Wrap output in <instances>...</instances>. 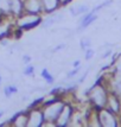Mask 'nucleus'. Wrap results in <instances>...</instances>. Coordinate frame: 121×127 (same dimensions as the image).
Returning a JSON list of instances; mask_svg holds the SVG:
<instances>
[{
	"label": "nucleus",
	"instance_id": "nucleus-1",
	"mask_svg": "<svg viewBox=\"0 0 121 127\" xmlns=\"http://www.w3.org/2000/svg\"><path fill=\"white\" fill-rule=\"evenodd\" d=\"M64 103L60 100H52L50 102L45 103V109L43 112L44 121L46 122H56L57 118L60 115V111L63 108Z\"/></svg>",
	"mask_w": 121,
	"mask_h": 127
},
{
	"label": "nucleus",
	"instance_id": "nucleus-2",
	"mask_svg": "<svg viewBox=\"0 0 121 127\" xmlns=\"http://www.w3.org/2000/svg\"><path fill=\"white\" fill-rule=\"evenodd\" d=\"M89 97L91 100V102L96 108H103L107 105V100H108V95L106 93L105 88L100 84H96L95 87L90 89L89 92Z\"/></svg>",
	"mask_w": 121,
	"mask_h": 127
},
{
	"label": "nucleus",
	"instance_id": "nucleus-3",
	"mask_svg": "<svg viewBox=\"0 0 121 127\" xmlns=\"http://www.w3.org/2000/svg\"><path fill=\"white\" fill-rule=\"evenodd\" d=\"M99 124L102 125V126L106 127H115L118 126V121H116L115 116H114V113L109 109H106L105 107L101 108L99 112Z\"/></svg>",
	"mask_w": 121,
	"mask_h": 127
},
{
	"label": "nucleus",
	"instance_id": "nucleus-4",
	"mask_svg": "<svg viewBox=\"0 0 121 127\" xmlns=\"http://www.w3.org/2000/svg\"><path fill=\"white\" fill-rule=\"evenodd\" d=\"M71 115H72L71 106L64 105L60 113V115H58V118H57V120H56L57 126H66L69 120H70V118H71Z\"/></svg>",
	"mask_w": 121,
	"mask_h": 127
},
{
	"label": "nucleus",
	"instance_id": "nucleus-5",
	"mask_svg": "<svg viewBox=\"0 0 121 127\" xmlns=\"http://www.w3.org/2000/svg\"><path fill=\"white\" fill-rule=\"evenodd\" d=\"M39 22H40V18H39L37 14H34V13H28L26 16H24L22 19H20L19 25H20L22 28L30 29V28L36 26V25H38Z\"/></svg>",
	"mask_w": 121,
	"mask_h": 127
},
{
	"label": "nucleus",
	"instance_id": "nucleus-6",
	"mask_svg": "<svg viewBox=\"0 0 121 127\" xmlns=\"http://www.w3.org/2000/svg\"><path fill=\"white\" fill-rule=\"evenodd\" d=\"M63 19H64V14L62 12H52V13H50L49 17H46L44 20L40 23V25H42V28L48 29L50 26H52L55 23L62 22Z\"/></svg>",
	"mask_w": 121,
	"mask_h": 127
},
{
	"label": "nucleus",
	"instance_id": "nucleus-7",
	"mask_svg": "<svg viewBox=\"0 0 121 127\" xmlns=\"http://www.w3.org/2000/svg\"><path fill=\"white\" fill-rule=\"evenodd\" d=\"M24 7L28 13H34V14H38L43 10L42 0H25Z\"/></svg>",
	"mask_w": 121,
	"mask_h": 127
},
{
	"label": "nucleus",
	"instance_id": "nucleus-8",
	"mask_svg": "<svg viewBox=\"0 0 121 127\" xmlns=\"http://www.w3.org/2000/svg\"><path fill=\"white\" fill-rule=\"evenodd\" d=\"M44 122V116L40 111H33L28 118V126H42Z\"/></svg>",
	"mask_w": 121,
	"mask_h": 127
},
{
	"label": "nucleus",
	"instance_id": "nucleus-9",
	"mask_svg": "<svg viewBox=\"0 0 121 127\" xmlns=\"http://www.w3.org/2000/svg\"><path fill=\"white\" fill-rule=\"evenodd\" d=\"M69 12H70V14L74 17L82 16V14H86L87 12H89V6L86 5V4H80V5L71 6V7L69 8Z\"/></svg>",
	"mask_w": 121,
	"mask_h": 127
},
{
	"label": "nucleus",
	"instance_id": "nucleus-10",
	"mask_svg": "<svg viewBox=\"0 0 121 127\" xmlns=\"http://www.w3.org/2000/svg\"><path fill=\"white\" fill-rule=\"evenodd\" d=\"M42 5H43V10L45 12L52 13L58 8V6L60 4L58 0H42Z\"/></svg>",
	"mask_w": 121,
	"mask_h": 127
},
{
	"label": "nucleus",
	"instance_id": "nucleus-11",
	"mask_svg": "<svg viewBox=\"0 0 121 127\" xmlns=\"http://www.w3.org/2000/svg\"><path fill=\"white\" fill-rule=\"evenodd\" d=\"M107 103H108V109L112 111L113 113H118L120 111V97H118L115 95L113 96H108L107 100Z\"/></svg>",
	"mask_w": 121,
	"mask_h": 127
},
{
	"label": "nucleus",
	"instance_id": "nucleus-12",
	"mask_svg": "<svg viewBox=\"0 0 121 127\" xmlns=\"http://www.w3.org/2000/svg\"><path fill=\"white\" fill-rule=\"evenodd\" d=\"M23 8V4L20 0H10V10L13 13H20Z\"/></svg>",
	"mask_w": 121,
	"mask_h": 127
},
{
	"label": "nucleus",
	"instance_id": "nucleus-13",
	"mask_svg": "<svg viewBox=\"0 0 121 127\" xmlns=\"http://www.w3.org/2000/svg\"><path fill=\"white\" fill-rule=\"evenodd\" d=\"M42 76L44 77V80L46 81V82L49 83V84H51V83H54V81H55V78H54V76L51 75L49 72V70L46 69V68H44L43 70H42Z\"/></svg>",
	"mask_w": 121,
	"mask_h": 127
},
{
	"label": "nucleus",
	"instance_id": "nucleus-14",
	"mask_svg": "<svg viewBox=\"0 0 121 127\" xmlns=\"http://www.w3.org/2000/svg\"><path fill=\"white\" fill-rule=\"evenodd\" d=\"M80 45H81V49H82L83 51H86L88 48L91 46V40H90L89 37H83V38H81Z\"/></svg>",
	"mask_w": 121,
	"mask_h": 127
},
{
	"label": "nucleus",
	"instance_id": "nucleus-15",
	"mask_svg": "<svg viewBox=\"0 0 121 127\" xmlns=\"http://www.w3.org/2000/svg\"><path fill=\"white\" fill-rule=\"evenodd\" d=\"M17 92H18V89H17L16 86H8V87H6V88L4 89V93H5V95L7 97H10L12 94H14Z\"/></svg>",
	"mask_w": 121,
	"mask_h": 127
},
{
	"label": "nucleus",
	"instance_id": "nucleus-16",
	"mask_svg": "<svg viewBox=\"0 0 121 127\" xmlns=\"http://www.w3.org/2000/svg\"><path fill=\"white\" fill-rule=\"evenodd\" d=\"M80 70H81V66L78 65V66H74V69H72L71 71H69L68 72V75H66V77L68 78H71V77H74L76 74H78L80 72Z\"/></svg>",
	"mask_w": 121,
	"mask_h": 127
},
{
	"label": "nucleus",
	"instance_id": "nucleus-17",
	"mask_svg": "<svg viewBox=\"0 0 121 127\" xmlns=\"http://www.w3.org/2000/svg\"><path fill=\"white\" fill-rule=\"evenodd\" d=\"M115 71H116V74L119 75V78H118V80L121 81V57L118 60V62H116V70Z\"/></svg>",
	"mask_w": 121,
	"mask_h": 127
},
{
	"label": "nucleus",
	"instance_id": "nucleus-18",
	"mask_svg": "<svg viewBox=\"0 0 121 127\" xmlns=\"http://www.w3.org/2000/svg\"><path fill=\"white\" fill-rule=\"evenodd\" d=\"M84 52H86V60H87V61H89V60L94 56V54H95V52H94V50L91 49V48H88Z\"/></svg>",
	"mask_w": 121,
	"mask_h": 127
},
{
	"label": "nucleus",
	"instance_id": "nucleus-19",
	"mask_svg": "<svg viewBox=\"0 0 121 127\" xmlns=\"http://www.w3.org/2000/svg\"><path fill=\"white\" fill-rule=\"evenodd\" d=\"M33 72H34V68L32 65H29L25 68V70H24V74L26 75V76H30V75H32Z\"/></svg>",
	"mask_w": 121,
	"mask_h": 127
},
{
	"label": "nucleus",
	"instance_id": "nucleus-20",
	"mask_svg": "<svg viewBox=\"0 0 121 127\" xmlns=\"http://www.w3.org/2000/svg\"><path fill=\"white\" fill-rule=\"evenodd\" d=\"M65 48V44H60L58 46H55L54 50H52V52H57V51H60V49H64Z\"/></svg>",
	"mask_w": 121,
	"mask_h": 127
},
{
	"label": "nucleus",
	"instance_id": "nucleus-21",
	"mask_svg": "<svg viewBox=\"0 0 121 127\" xmlns=\"http://www.w3.org/2000/svg\"><path fill=\"white\" fill-rule=\"evenodd\" d=\"M116 92H118V95L121 99V81H119V83L116 84Z\"/></svg>",
	"mask_w": 121,
	"mask_h": 127
},
{
	"label": "nucleus",
	"instance_id": "nucleus-22",
	"mask_svg": "<svg viewBox=\"0 0 121 127\" xmlns=\"http://www.w3.org/2000/svg\"><path fill=\"white\" fill-rule=\"evenodd\" d=\"M23 62H24V63H26V64H28V63H30V62H31V57H30L29 55L23 56Z\"/></svg>",
	"mask_w": 121,
	"mask_h": 127
},
{
	"label": "nucleus",
	"instance_id": "nucleus-23",
	"mask_svg": "<svg viewBox=\"0 0 121 127\" xmlns=\"http://www.w3.org/2000/svg\"><path fill=\"white\" fill-rule=\"evenodd\" d=\"M58 1H60V5H66V4H69L71 0H58Z\"/></svg>",
	"mask_w": 121,
	"mask_h": 127
},
{
	"label": "nucleus",
	"instance_id": "nucleus-24",
	"mask_svg": "<svg viewBox=\"0 0 121 127\" xmlns=\"http://www.w3.org/2000/svg\"><path fill=\"white\" fill-rule=\"evenodd\" d=\"M0 83H1V77H0Z\"/></svg>",
	"mask_w": 121,
	"mask_h": 127
}]
</instances>
